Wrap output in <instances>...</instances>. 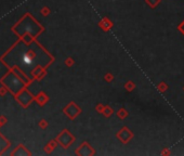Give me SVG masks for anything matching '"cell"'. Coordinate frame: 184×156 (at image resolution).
Returning <instances> with one entry per match:
<instances>
[{
	"mask_svg": "<svg viewBox=\"0 0 184 156\" xmlns=\"http://www.w3.org/2000/svg\"><path fill=\"white\" fill-rule=\"evenodd\" d=\"M7 91H8V89H7L6 87L2 86V88H0V97H4V96H6Z\"/></svg>",
	"mask_w": 184,
	"mask_h": 156,
	"instance_id": "12",
	"label": "cell"
},
{
	"mask_svg": "<svg viewBox=\"0 0 184 156\" xmlns=\"http://www.w3.org/2000/svg\"><path fill=\"white\" fill-rule=\"evenodd\" d=\"M11 155H32V153L29 151H27V149L24 145L20 144V145H17L16 149H14Z\"/></svg>",
	"mask_w": 184,
	"mask_h": 156,
	"instance_id": "9",
	"label": "cell"
},
{
	"mask_svg": "<svg viewBox=\"0 0 184 156\" xmlns=\"http://www.w3.org/2000/svg\"><path fill=\"white\" fill-rule=\"evenodd\" d=\"M0 83L3 87H6L8 91L12 93L14 97L16 94H19L23 89H25L27 87V85L21 78L16 76L15 73L12 70H8L6 75L0 79Z\"/></svg>",
	"mask_w": 184,
	"mask_h": 156,
	"instance_id": "3",
	"label": "cell"
},
{
	"mask_svg": "<svg viewBox=\"0 0 184 156\" xmlns=\"http://www.w3.org/2000/svg\"><path fill=\"white\" fill-rule=\"evenodd\" d=\"M39 126H40L41 128H46V127H47V121H46V120H41L40 123H39Z\"/></svg>",
	"mask_w": 184,
	"mask_h": 156,
	"instance_id": "13",
	"label": "cell"
},
{
	"mask_svg": "<svg viewBox=\"0 0 184 156\" xmlns=\"http://www.w3.org/2000/svg\"><path fill=\"white\" fill-rule=\"evenodd\" d=\"M53 61V57L45 48H42L36 39L30 44L26 45L19 38L0 57V62L11 70L13 66H19L24 72H32L35 67L42 66L47 68Z\"/></svg>",
	"mask_w": 184,
	"mask_h": 156,
	"instance_id": "1",
	"label": "cell"
},
{
	"mask_svg": "<svg viewBox=\"0 0 184 156\" xmlns=\"http://www.w3.org/2000/svg\"><path fill=\"white\" fill-rule=\"evenodd\" d=\"M49 12H50V11H49V9H48V8H43V9L41 10V13L43 14V15H47Z\"/></svg>",
	"mask_w": 184,
	"mask_h": 156,
	"instance_id": "14",
	"label": "cell"
},
{
	"mask_svg": "<svg viewBox=\"0 0 184 156\" xmlns=\"http://www.w3.org/2000/svg\"><path fill=\"white\" fill-rule=\"evenodd\" d=\"M48 99H49V98H48L47 94H46V93H43V92L38 93V94L35 97V101L38 103L39 105H43L48 101Z\"/></svg>",
	"mask_w": 184,
	"mask_h": 156,
	"instance_id": "10",
	"label": "cell"
},
{
	"mask_svg": "<svg viewBox=\"0 0 184 156\" xmlns=\"http://www.w3.org/2000/svg\"><path fill=\"white\" fill-rule=\"evenodd\" d=\"M30 75H32V77L33 78H35V79H41L42 77L46 75V68L42 66L35 67V68L30 72Z\"/></svg>",
	"mask_w": 184,
	"mask_h": 156,
	"instance_id": "7",
	"label": "cell"
},
{
	"mask_svg": "<svg viewBox=\"0 0 184 156\" xmlns=\"http://www.w3.org/2000/svg\"><path fill=\"white\" fill-rule=\"evenodd\" d=\"M14 98H15L16 102L19 103V104L24 108L28 107V105L35 100V97L33 96L32 93L27 90V87H26L25 89H23L19 94H16Z\"/></svg>",
	"mask_w": 184,
	"mask_h": 156,
	"instance_id": "4",
	"label": "cell"
},
{
	"mask_svg": "<svg viewBox=\"0 0 184 156\" xmlns=\"http://www.w3.org/2000/svg\"><path fill=\"white\" fill-rule=\"evenodd\" d=\"M11 30L19 38H22L26 34H29L34 38H37V36L43 32V27L33 17V15H30V13H25V15L13 27H11Z\"/></svg>",
	"mask_w": 184,
	"mask_h": 156,
	"instance_id": "2",
	"label": "cell"
},
{
	"mask_svg": "<svg viewBox=\"0 0 184 156\" xmlns=\"http://www.w3.org/2000/svg\"><path fill=\"white\" fill-rule=\"evenodd\" d=\"M11 70H12L13 72L15 73L16 76L19 77V78H21V79H22L23 81H24V83H25L26 85H27V86L32 83L33 79H30V78H29V77L27 76V75H26V73L22 70V68H20L19 66H13L12 68H11Z\"/></svg>",
	"mask_w": 184,
	"mask_h": 156,
	"instance_id": "6",
	"label": "cell"
},
{
	"mask_svg": "<svg viewBox=\"0 0 184 156\" xmlns=\"http://www.w3.org/2000/svg\"><path fill=\"white\" fill-rule=\"evenodd\" d=\"M10 147V141L0 134V155H2Z\"/></svg>",
	"mask_w": 184,
	"mask_h": 156,
	"instance_id": "8",
	"label": "cell"
},
{
	"mask_svg": "<svg viewBox=\"0 0 184 156\" xmlns=\"http://www.w3.org/2000/svg\"><path fill=\"white\" fill-rule=\"evenodd\" d=\"M7 121H8V119H7V118L3 116V115H1V116H0V127H1V126H3V125L7 123Z\"/></svg>",
	"mask_w": 184,
	"mask_h": 156,
	"instance_id": "11",
	"label": "cell"
},
{
	"mask_svg": "<svg viewBox=\"0 0 184 156\" xmlns=\"http://www.w3.org/2000/svg\"><path fill=\"white\" fill-rule=\"evenodd\" d=\"M57 140L59 141L64 147H67L72 142H73V137L67 132V130H64L63 132L57 137Z\"/></svg>",
	"mask_w": 184,
	"mask_h": 156,
	"instance_id": "5",
	"label": "cell"
}]
</instances>
